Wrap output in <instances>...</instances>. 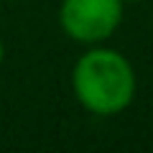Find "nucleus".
Masks as SVG:
<instances>
[{"label": "nucleus", "mask_w": 153, "mask_h": 153, "mask_svg": "<svg viewBox=\"0 0 153 153\" xmlns=\"http://www.w3.org/2000/svg\"><path fill=\"white\" fill-rule=\"evenodd\" d=\"M138 76L130 59L110 46H89L71 66V92L87 112L115 117L135 100Z\"/></svg>", "instance_id": "obj_1"}, {"label": "nucleus", "mask_w": 153, "mask_h": 153, "mask_svg": "<svg viewBox=\"0 0 153 153\" xmlns=\"http://www.w3.org/2000/svg\"><path fill=\"white\" fill-rule=\"evenodd\" d=\"M125 18L123 0H61L59 26L66 38L82 46H97L115 36Z\"/></svg>", "instance_id": "obj_2"}, {"label": "nucleus", "mask_w": 153, "mask_h": 153, "mask_svg": "<svg viewBox=\"0 0 153 153\" xmlns=\"http://www.w3.org/2000/svg\"><path fill=\"white\" fill-rule=\"evenodd\" d=\"M3 61H5V44L0 41V66H3Z\"/></svg>", "instance_id": "obj_3"}, {"label": "nucleus", "mask_w": 153, "mask_h": 153, "mask_svg": "<svg viewBox=\"0 0 153 153\" xmlns=\"http://www.w3.org/2000/svg\"><path fill=\"white\" fill-rule=\"evenodd\" d=\"M123 3H138V0H123Z\"/></svg>", "instance_id": "obj_4"}]
</instances>
